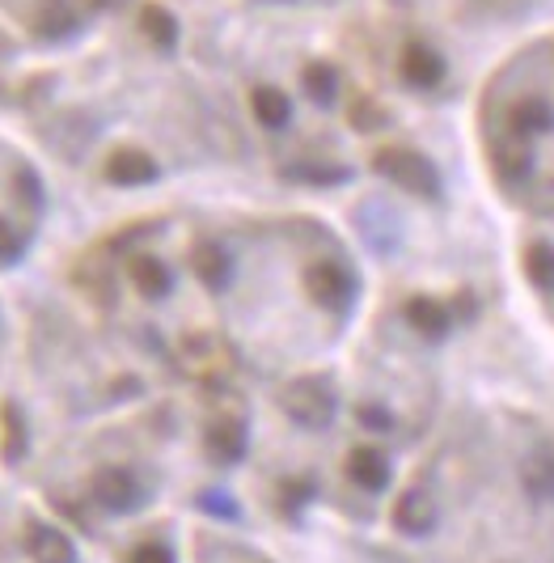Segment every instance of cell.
I'll use <instances>...</instances> for the list:
<instances>
[{
	"label": "cell",
	"instance_id": "1",
	"mask_svg": "<svg viewBox=\"0 0 554 563\" xmlns=\"http://www.w3.org/2000/svg\"><path fill=\"white\" fill-rule=\"evenodd\" d=\"M373 166H377L381 178H389L394 187H402V191H411V196L432 199L436 191H441V174H436V166H432L423 153H416V148H381Z\"/></svg>",
	"mask_w": 554,
	"mask_h": 563
},
{
	"label": "cell",
	"instance_id": "2",
	"mask_svg": "<svg viewBox=\"0 0 554 563\" xmlns=\"http://www.w3.org/2000/svg\"><path fill=\"white\" fill-rule=\"evenodd\" d=\"M306 292L322 306V310L339 313L356 301V280H352V272H347L343 263L322 258V263H313V267L306 272Z\"/></svg>",
	"mask_w": 554,
	"mask_h": 563
},
{
	"label": "cell",
	"instance_id": "3",
	"mask_svg": "<svg viewBox=\"0 0 554 563\" xmlns=\"http://www.w3.org/2000/svg\"><path fill=\"white\" fill-rule=\"evenodd\" d=\"M503 123H508V136L512 141H533V136H546L554 128V107L546 93H525V98H517L508 114H503Z\"/></svg>",
	"mask_w": 554,
	"mask_h": 563
},
{
	"label": "cell",
	"instance_id": "4",
	"mask_svg": "<svg viewBox=\"0 0 554 563\" xmlns=\"http://www.w3.org/2000/svg\"><path fill=\"white\" fill-rule=\"evenodd\" d=\"M398 73L411 89H436L444 81V56L428 43H407L398 56Z\"/></svg>",
	"mask_w": 554,
	"mask_h": 563
},
{
	"label": "cell",
	"instance_id": "5",
	"mask_svg": "<svg viewBox=\"0 0 554 563\" xmlns=\"http://www.w3.org/2000/svg\"><path fill=\"white\" fill-rule=\"evenodd\" d=\"M107 178L119 183V187H140V183H153L157 178V166L140 148H119L111 162H107Z\"/></svg>",
	"mask_w": 554,
	"mask_h": 563
},
{
	"label": "cell",
	"instance_id": "6",
	"mask_svg": "<svg viewBox=\"0 0 554 563\" xmlns=\"http://www.w3.org/2000/svg\"><path fill=\"white\" fill-rule=\"evenodd\" d=\"M191 267L208 288H224L229 276H233V258H229V251H224L221 242H199L191 251Z\"/></svg>",
	"mask_w": 554,
	"mask_h": 563
},
{
	"label": "cell",
	"instance_id": "7",
	"mask_svg": "<svg viewBox=\"0 0 554 563\" xmlns=\"http://www.w3.org/2000/svg\"><path fill=\"white\" fill-rule=\"evenodd\" d=\"M407 322H411L423 339H441L444 331L453 327V313H448V306L436 301V297H411V301H407Z\"/></svg>",
	"mask_w": 554,
	"mask_h": 563
},
{
	"label": "cell",
	"instance_id": "8",
	"mask_svg": "<svg viewBox=\"0 0 554 563\" xmlns=\"http://www.w3.org/2000/svg\"><path fill=\"white\" fill-rule=\"evenodd\" d=\"M394 526H398L402 534H428V530L436 526V508H432V500H428L423 492H407V496H398V505H394Z\"/></svg>",
	"mask_w": 554,
	"mask_h": 563
},
{
	"label": "cell",
	"instance_id": "9",
	"mask_svg": "<svg viewBox=\"0 0 554 563\" xmlns=\"http://www.w3.org/2000/svg\"><path fill=\"white\" fill-rule=\"evenodd\" d=\"M288 411L297 416V420H306V423H318V420H326L331 416V407H334V398L318 386V382H297L292 390H288Z\"/></svg>",
	"mask_w": 554,
	"mask_h": 563
},
{
	"label": "cell",
	"instance_id": "10",
	"mask_svg": "<svg viewBox=\"0 0 554 563\" xmlns=\"http://www.w3.org/2000/svg\"><path fill=\"white\" fill-rule=\"evenodd\" d=\"M250 111H254V119H258L263 128H284L288 114H292V102H288V93L276 89V85H258V89L250 93Z\"/></svg>",
	"mask_w": 554,
	"mask_h": 563
},
{
	"label": "cell",
	"instance_id": "11",
	"mask_svg": "<svg viewBox=\"0 0 554 563\" xmlns=\"http://www.w3.org/2000/svg\"><path fill=\"white\" fill-rule=\"evenodd\" d=\"M132 284H136L144 297H166L169 284H174V276H169V267L157 258V254H136L132 258Z\"/></svg>",
	"mask_w": 554,
	"mask_h": 563
},
{
	"label": "cell",
	"instance_id": "12",
	"mask_svg": "<svg viewBox=\"0 0 554 563\" xmlns=\"http://www.w3.org/2000/svg\"><path fill=\"white\" fill-rule=\"evenodd\" d=\"M496 174L503 183H525L533 174V157H529V141H508L496 148Z\"/></svg>",
	"mask_w": 554,
	"mask_h": 563
},
{
	"label": "cell",
	"instance_id": "13",
	"mask_svg": "<svg viewBox=\"0 0 554 563\" xmlns=\"http://www.w3.org/2000/svg\"><path fill=\"white\" fill-rule=\"evenodd\" d=\"M140 30H144L148 43L162 47V52H174V43H178V22H174V13L162 9V4H144V9H140Z\"/></svg>",
	"mask_w": 554,
	"mask_h": 563
},
{
	"label": "cell",
	"instance_id": "14",
	"mask_svg": "<svg viewBox=\"0 0 554 563\" xmlns=\"http://www.w3.org/2000/svg\"><path fill=\"white\" fill-rule=\"evenodd\" d=\"M525 280L538 292H554V246L551 242H533L525 251Z\"/></svg>",
	"mask_w": 554,
	"mask_h": 563
},
{
	"label": "cell",
	"instance_id": "15",
	"mask_svg": "<svg viewBox=\"0 0 554 563\" xmlns=\"http://www.w3.org/2000/svg\"><path fill=\"white\" fill-rule=\"evenodd\" d=\"M301 85H306V93L318 102V107H331L334 93H339V77H334L331 64H322V59H313L306 64V73H301Z\"/></svg>",
	"mask_w": 554,
	"mask_h": 563
},
{
	"label": "cell",
	"instance_id": "16",
	"mask_svg": "<svg viewBox=\"0 0 554 563\" xmlns=\"http://www.w3.org/2000/svg\"><path fill=\"white\" fill-rule=\"evenodd\" d=\"M352 475H356V483H361V487H381V483L389 479L386 453H377V450H356V453H352Z\"/></svg>",
	"mask_w": 554,
	"mask_h": 563
},
{
	"label": "cell",
	"instance_id": "17",
	"mask_svg": "<svg viewBox=\"0 0 554 563\" xmlns=\"http://www.w3.org/2000/svg\"><path fill=\"white\" fill-rule=\"evenodd\" d=\"M525 487L533 496H554V457H529L525 466Z\"/></svg>",
	"mask_w": 554,
	"mask_h": 563
},
{
	"label": "cell",
	"instance_id": "18",
	"mask_svg": "<svg viewBox=\"0 0 554 563\" xmlns=\"http://www.w3.org/2000/svg\"><path fill=\"white\" fill-rule=\"evenodd\" d=\"M352 123L364 128V132H373V128H381V123H386V114L377 111L373 102H356V107H352Z\"/></svg>",
	"mask_w": 554,
	"mask_h": 563
},
{
	"label": "cell",
	"instance_id": "19",
	"mask_svg": "<svg viewBox=\"0 0 554 563\" xmlns=\"http://www.w3.org/2000/svg\"><path fill=\"white\" fill-rule=\"evenodd\" d=\"M18 254V233L9 221H0V258H13Z\"/></svg>",
	"mask_w": 554,
	"mask_h": 563
},
{
	"label": "cell",
	"instance_id": "20",
	"mask_svg": "<svg viewBox=\"0 0 554 563\" xmlns=\"http://www.w3.org/2000/svg\"><path fill=\"white\" fill-rule=\"evenodd\" d=\"M136 563H166V555H162L157 547H144V551L136 555Z\"/></svg>",
	"mask_w": 554,
	"mask_h": 563
}]
</instances>
